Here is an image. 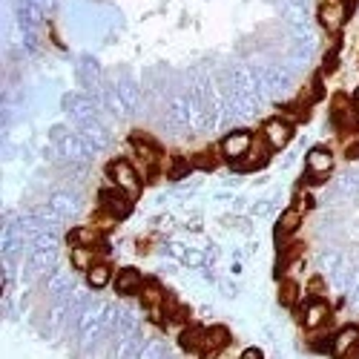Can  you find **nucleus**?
Wrapping results in <instances>:
<instances>
[{"label": "nucleus", "mask_w": 359, "mask_h": 359, "mask_svg": "<svg viewBox=\"0 0 359 359\" xmlns=\"http://www.w3.org/2000/svg\"><path fill=\"white\" fill-rule=\"evenodd\" d=\"M327 316H331V308H327V302H325V299H319V296L308 299L305 308H302V325L311 327V331L322 327L327 322Z\"/></svg>", "instance_id": "obj_7"}, {"label": "nucleus", "mask_w": 359, "mask_h": 359, "mask_svg": "<svg viewBox=\"0 0 359 359\" xmlns=\"http://www.w3.org/2000/svg\"><path fill=\"white\" fill-rule=\"evenodd\" d=\"M101 210L109 213L115 222H124L133 213V198L127 193H121L118 187H109L101 193Z\"/></svg>", "instance_id": "obj_5"}, {"label": "nucleus", "mask_w": 359, "mask_h": 359, "mask_svg": "<svg viewBox=\"0 0 359 359\" xmlns=\"http://www.w3.org/2000/svg\"><path fill=\"white\" fill-rule=\"evenodd\" d=\"M305 170H308V175L313 178V182H325V178L334 172V153L325 149V147H313L305 156Z\"/></svg>", "instance_id": "obj_6"}, {"label": "nucleus", "mask_w": 359, "mask_h": 359, "mask_svg": "<svg viewBox=\"0 0 359 359\" xmlns=\"http://www.w3.org/2000/svg\"><path fill=\"white\" fill-rule=\"evenodd\" d=\"M353 348H359V327L356 325H348L334 337V356L345 359L348 353H353Z\"/></svg>", "instance_id": "obj_10"}, {"label": "nucleus", "mask_w": 359, "mask_h": 359, "mask_svg": "<svg viewBox=\"0 0 359 359\" xmlns=\"http://www.w3.org/2000/svg\"><path fill=\"white\" fill-rule=\"evenodd\" d=\"M109 282H112V267H109L107 262H95V264L86 271V285H89V287L101 290V287H107Z\"/></svg>", "instance_id": "obj_13"}, {"label": "nucleus", "mask_w": 359, "mask_h": 359, "mask_svg": "<svg viewBox=\"0 0 359 359\" xmlns=\"http://www.w3.org/2000/svg\"><path fill=\"white\" fill-rule=\"evenodd\" d=\"M141 302H144L149 311L161 308V305H164V290H161L156 282H144V287H141Z\"/></svg>", "instance_id": "obj_16"}, {"label": "nucleus", "mask_w": 359, "mask_h": 359, "mask_svg": "<svg viewBox=\"0 0 359 359\" xmlns=\"http://www.w3.org/2000/svg\"><path fill=\"white\" fill-rule=\"evenodd\" d=\"M296 299H299V285H296L293 279H285L282 287H279V302H282L285 308H290Z\"/></svg>", "instance_id": "obj_17"}, {"label": "nucleus", "mask_w": 359, "mask_h": 359, "mask_svg": "<svg viewBox=\"0 0 359 359\" xmlns=\"http://www.w3.org/2000/svg\"><path fill=\"white\" fill-rule=\"evenodd\" d=\"M69 259H72V267H75V271H83V273L98 262V259H95V248H72Z\"/></svg>", "instance_id": "obj_15"}, {"label": "nucleus", "mask_w": 359, "mask_h": 359, "mask_svg": "<svg viewBox=\"0 0 359 359\" xmlns=\"http://www.w3.org/2000/svg\"><path fill=\"white\" fill-rule=\"evenodd\" d=\"M227 342H230L227 327H222V325H213V327H207V331H204V342H201V348H204L207 353H216V351L227 348Z\"/></svg>", "instance_id": "obj_12"}, {"label": "nucleus", "mask_w": 359, "mask_h": 359, "mask_svg": "<svg viewBox=\"0 0 359 359\" xmlns=\"http://www.w3.org/2000/svg\"><path fill=\"white\" fill-rule=\"evenodd\" d=\"M302 219H305V210L299 204H293V207H287V210L279 216V224H276V238H282V245L287 242V238L302 227Z\"/></svg>", "instance_id": "obj_8"}, {"label": "nucleus", "mask_w": 359, "mask_h": 359, "mask_svg": "<svg viewBox=\"0 0 359 359\" xmlns=\"http://www.w3.org/2000/svg\"><path fill=\"white\" fill-rule=\"evenodd\" d=\"M250 147H253V133H248V130H233V133H227V135L222 138L219 153H222L224 161L238 164V161H242V158L250 153Z\"/></svg>", "instance_id": "obj_2"}, {"label": "nucleus", "mask_w": 359, "mask_h": 359, "mask_svg": "<svg viewBox=\"0 0 359 359\" xmlns=\"http://www.w3.org/2000/svg\"><path fill=\"white\" fill-rule=\"evenodd\" d=\"M353 107H356V112H359V89H356V95H353Z\"/></svg>", "instance_id": "obj_20"}, {"label": "nucleus", "mask_w": 359, "mask_h": 359, "mask_svg": "<svg viewBox=\"0 0 359 359\" xmlns=\"http://www.w3.org/2000/svg\"><path fill=\"white\" fill-rule=\"evenodd\" d=\"M101 242V236H98V230H93V227H75L72 233H69V245L72 248H95Z\"/></svg>", "instance_id": "obj_14"}, {"label": "nucleus", "mask_w": 359, "mask_h": 359, "mask_svg": "<svg viewBox=\"0 0 359 359\" xmlns=\"http://www.w3.org/2000/svg\"><path fill=\"white\" fill-rule=\"evenodd\" d=\"M242 359H262V351H259V348H248V351L242 353Z\"/></svg>", "instance_id": "obj_19"}, {"label": "nucleus", "mask_w": 359, "mask_h": 359, "mask_svg": "<svg viewBox=\"0 0 359 359\" xmlns=\"http://www.w3.org/2000/svg\"><path fill=\"white\" fill-rule=\"evenodd\" d=\"M348 18L351 15H348L342 0H325V4L319 6V23H322V29L327 35H339Z\"/></svg>", "instance_id": "obj_4"}, {"label": "nucleus", "mask_w": 359, "mask_h": 359, "mask_svg": "<svg viewBox=\"0 0 359 359\" xmlns=\"http://www.w3.org/2000/svg\"><path fill=\"white\" fill-rule=\"evenodd\" d=\"M262 138L264 144L271 149H285L293 138V124L287 121V118H267V121L262 124Z\"/></svg>", "instance_id": "obj_3"}, {"label": "nucleus", "mask_w": 359, "mask_h": 359, "mask_svg": "<svg viewBox=\"0 0 359 359\" xmlns=\"http://www.w3.org/2000/svg\"><path fill=\"white\" fill-rule=\"evenodd\" d=\"M107 175H109L112 187H118L121 193H127L133 201L141 196V175H138V170H135L130 161H124V158L109 161V164H107Z\"/></svg>", "instance_id": "obj_1"}, {"label": "nucleus", "mask_w": 359, "mask_h": 359, "mask_svg": "<svg viewBox=\"0 0 359 359\" xmlns=\"http://www.w3.org/2000/svg\"><path fill=\"white\" fill-rule=\"evenodd\" d=\"M271 153H273V149L264 144V138H262V141H253L250 153H248V156H245L242 161H238L236 167L242 170V172H250V170H262V167H264L267 161H271Z\"/></svg>", "instance_id": "obj_9"}, {"label": "nucleus", "mask_w": 359, "mask_h": 359, "mask_svg": "<svg viewBox=\"0 0 359 359\" xmlns=\"http://www.w3.org/2000/svg\"><path fill=\"white\" fill-rule=\"evenodd\" d=\"M115 287L121 296H133V293H141L144 279L135 267H124V271H118V276H115Z\"/></svg>", "instance_id": "obj_11"}, {"label": "nucleus", "mask_w": 359, "mask_h": 359, "mask_svg": "<svg viewBox=\"0 0 359 359\" xmlns=\"http://www.w3.org/2000/svg\"><path fill=\"white\" fill-rule=\"evenodd\" d=\"M190 170H193V164L182 158V161H175V167H170V172H167V175L172 178V182H178V178H184V175H187Z\"/></svg>", "instance_id": "obj_18"}]
</instances>
